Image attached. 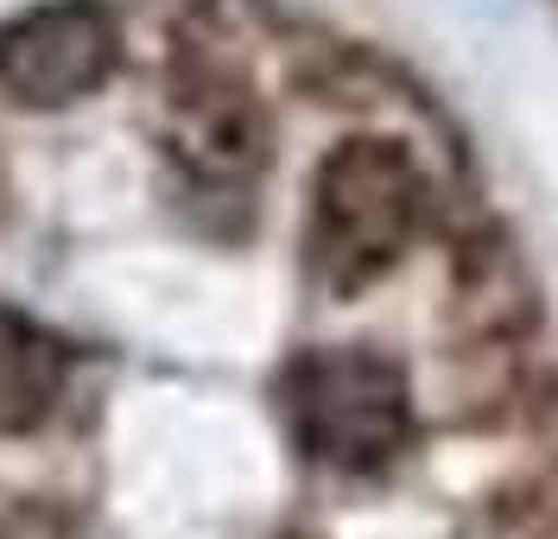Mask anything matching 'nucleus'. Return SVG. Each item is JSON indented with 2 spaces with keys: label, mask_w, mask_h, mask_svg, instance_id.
<instances>
[{
  "label": "nucleus",
  "mask_w": 558,
  "mask_h": 539,
  "mask_svg": "<svg viewBox=\"0 0 558 539\" xmlns=\"http://www.w3.org/2000/svg\"><path fill=\"white\" fill-rule=\"evenodd\" d=\"M418 222V172L387 140L343 146L317 179V260L337 286L400 260Z\"/></svg>",
  "instance_id": "f257e3e1"
},
{
  "label": "nucleus",
  "mask_w": 558,
  "mask_h": 539,
  "mask_svg": "<svg viewBox=\"0 0 558 539\" xmlns=\"http://www.w3.org/2000/svg\"><path fill=\"white\" fill-rule=\"evenodd\" d=\"M292 426L317 464L337 469H381L407 444V381L400 368L362 350L312 356L292 375Z\"/></svg>",
  "instance_id": "f03ea898"
},
{
  "label": "nucleus",
  "mask_w": 558,
  "mask_h": 539,
  "mask_svg": "<svg viewBox=\"0 0 558 539\" xmlns=\"http://www.w3.org/2000/svg\"><path fill=\"white\" fill-rule=\"evenodd\" d=\"M114 71V20L102 0H45L0 26V96L64 108Z\"/></svg>",
  "instance_id": "7ed1b4c3"
},
{
  "label": "nucleus",
  "mask_w": 558,
  "mask_h": 539,
  "mask_svg": "<svg viewBox=\"0 0 558 539\" xmlns=\"http://www.w3.org/2000/svg\"><path fill=\"white\" fill-rule=\"evenodd\" d=\"M178 152H184V159H197L204 172H247V166L260 159L247 102H242V96L191 102V127L178 134Z\"/></svg>",
  "instance_id": "20e7f679"
},
{
  "label": "nucleus",
  "mask_w": 558,
  "mask_h": 539,
  "mask_svg": "<svg viewBox=\"0 0 558 539\" xmlns=\"http://www.w3.org/2000/svg\"><path fill=\"white\" fill-rule=\"evenodd\" d=\"M51 381H58V356L38 336H7L0 343V400H20L26 419L45 406ZM0 426H7V406H0Z\"/></svg>",
  "instance_id": "39448f33"
}]
</instances>
